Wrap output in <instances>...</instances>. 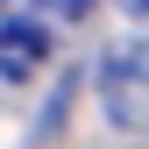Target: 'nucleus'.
Returning a JSON list of instances; mask_svg holds the SVG:
<instances>
[{"label":"nucleus","instance_id":"f257e3e1","mask_svg":"<svg viewBox=\"0 0 149 149\" xmlns=\"http://www.w3.org/2000/svg\"><path fill=\"white\" fill-rule=\"evenodd\" d=\"M100 92H107V128H121V135H149V57H142V43L107 57Z\"/></svg>","mask_w":149,"mask_h":149},{"label":"nucleus","instance_id":"f03ea898","mask_svg":"<svg viewBox=\"0 0 149 149\" xmlns=\"http://www.w3.org/2000/svg\"><path fill=\"white\" fill-rule=\"evenodd\" d=\"M50 57V36L36 14H7V29H0V71H7V85L36 78V64Z\"/></svg>","mask_w":149,"mask_h":149},{"label":"nucleus","instance_id":"7ed1b4c3","mask_svg":"<svg viewBox=\"0 0 149 149\" xmlns=\"http://www.w3.org/2000/svg\"><path fill=\"white\" fill-rule=\"evenodd\" d=\"M22 7H36V14H57V22H78L92 0H22Z\"/></svg>","mask_w":149,"mask_h":149},{"label":"nucleus","instance_id":"20e7f679","mask_svg":"<svg viewBox=\"0 0 149 149\" xmlns=\"http://www.w3.org/2000/svg\"><path fill=\"white\" fill-rule=\"evenodd\" d=\"M121 7H128V14H149V0H121Z\"/></svg>","mask_w":149,"mask_h":149}]
</instances>
